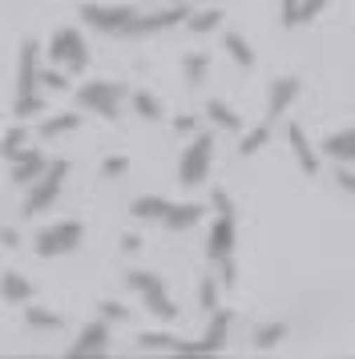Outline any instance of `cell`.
I'll use <instances>...</instances> for the list:
<instances>
[{
  "label": "cell",
  "instance_id": "6da1fadb",
  "mask_svg": "<svg viewBox=\"0 0 355 359\" xmlns=\"http://www.w3.org/2000/svg\"><path fill=\"white\" fill-rule=\"evenodd\" d=\"M65 178H69V165H65V162H53V165H48L45 174L32 182L29 198H25V214H41L45 206H53V202H57V194H61Z\"/></svg>",
  "mask_w": 355,
  "mask_h": 359
},
{
  "label": "cell",
  "instance_id": "7a4b0ae2",
  "mask_svg": "<svg viewBox=\"0 0 355 359\" xmlns=\"http://www.w3.org/2000/svg\"><path fill=\"white\" fill-rule=\"evenodd\" d=\"M48 57H53L57 65H65L69 73H85V65H89V53H85V41H81L77 29H61V33L53 36Z\"/></svg>",
  "mask_w": 355,
  "mask_h": 359
},
{
  "label": "cell",
  "instance_id": "3957f363",
  "mask_svg": "<svg viewBox=\"0 0 355 359\" xmlns=\"http://www.w3.org/2000/svg\"><path fill=\"white\" fill-rule=\"evenodd\" d=\"M126 287H133V291H142L145 307H149V315H158V319H174L178 307L170 303V294L161 291V278L145 275V271H133V275H126Z\"/></svg>",
  "mask_w": 355,
  "mask_h": 359
},
{
  "label": "cell",
  "instance_id": "277c9868",
  "mask_svg": "<svg viewBox=\"0 0 355 359\" xmlns=\"http://www.w3.org/2000/svg\"><path fill=\"white\" fill-rule=\"evenodd\" d=\"M210 154H214V137H210V133H198V137H194V146L182 154V170H178L182 186H198V182L206 178Z\"/></svg>",
  "mask_w": 355,
  "mask_h": 359
},
{
  "label": "cell",
  "instance_id": "5b68a950",
  "mask_svg": "<svg viewBox=\"0 0 355 359\" xmlns=\"http://www.w3.org/2000/svg\"><path fill=\"white\" fill-rule=\"evenodd\" d=\"M81 234H85V226H81V222H61V226H48L45 234L36 238V255L53 259V255H65V250H77V246H81Z\"/></svg>",
  "mask_w": 355,
  "mask_h": 359
},
{
  "label": "cell",
  "instance_id": "8992f818",
  "mask_svg": "<svg viewBox=\"0 0 355 359\" xmlns=\"http://www.w3.org/2000/svg\"><path fill=\"white\" fill-rule=\"evenodd\" d=\"M126 89L121 85H109V81H93V85H81L77 89V101L85 109H97L101 117H117V97H121Z\"/></svg>",
  "mask_w": 355,
  "mask_h": 359
},
{
  "label": "cell",
  "instance_id": "52a82bcc",
  "mask_svg": "<svg viewBox=\"0 0 355 359\" xmlns=\"http://www.w3.org/2000/svg\"><path fill=\"white\" fill-rule=\"evenodd\" d=\"M133 17H138L133 8H97V4L81 8V20H89L97 33H129Z\"/></svg>",
  "mask_w": 355,
  "mask_h": 359
},
{
  "label": "cell",
  "instance_id": "ba28073f",
  "mask_svg": "<svg viewBox=\"0 0 355 359\" xmlns=\"http://www.w3.org/2000/svg\"><path fill=\"white\" fill-rule=\"evenodd\" d=\"M226 331H230V311H218L214 307V319H210V331L206 335H202V339L198 343H182L178 339V347L174 351H182V355H210V351H218V347H222L226 343Z\"/></svg>",
  "mask_w": 355,
  "mask_h": 359
},
{
  "label": "cell",
  "instance_id": "9c48e42d",
  "mask_svg": "<svg viewBox=\"0 0 355 359\" xmlns=\"http://www.w3.org/2000/svg\"><path fill=\"white\" fill-rule=\"evenodd\" d=\"M230 250H234V210H218L214 230H210V243H206V255L218 262V259H226Z\"/></svg>",
  "mask_w": 355,
  "mask_h": 359
},
{
  "label": "cell",
  "instance_id": "30bf717a",
  "mask_svg": "<svg viewBox=\"0 0 355 359\" xmlns=\"http://www.w3.org/2000/svg\"><path fill=\"white\" fill-rule=\"evenodd\" d=\"M36 57H41V45H36V41H25V45H20V73H16V97L36 93V81H41Z\"/></svg>",
  "mask_w": 355,
  "mask_h": 359
},
{
  "label": "cell",
  "instance_id": "8fae6325",
  "mask_svg": "<svg viewBox=\"0 0 355 359\" xmlns=\"http://www.w3.org/2000/svg\"><path fill=\"white\" fill-rule=\"evenodd\" d=\"M105 343H109V323H105V319H93V323H85L77 343L69 347V355H101Z\"/></svg>",
  "mask_w": 355,
  "mask_h": 359
},
{
  "label": "cell",
  "instance_id": "7c38bea8",
  "mask_svg": "<svg viewBox=\"0 0 355 359\" xmlns=\"http://www.w3.org/2000/svg\"><path fill=\"white\" fill-rule=\"evenodd\" d=\"M190 13L182 8V4H174V8H161V13H149V17H133V25H129V33H158V29H170V25H178V20H186Z\"/></svg>",
  "mask_w": 355,
  "mask_h": 359
},
{
  "label": "cell",
  "instance_id": "4fadbf2b",
  "mask_svg": "<svg viewBox=\"0 0 355 359\" xmlns=\"http://www.w3.org/2000/svg\"><path fill=\"white\" fill-rule=\"evenodd\" d=\"M45 170H48L45 158H41L36 149H25V154L13 162V186H32V182L41 178Z\"/></svg>",
  "mask_w": 355,
  "mask_h": 359
},
{
  "label": "cell",
  "instance_id": "5bb4252c",
  "mask_svg": "<svg viewBox=\"0 0 355 359\" xmlns=\"http://www.w3.org/2000/svg\"><path fill=\"white\" fill-rule=\"evenodd\" d=\"M287 142H290V149H295L299 165H303V174H319V158H315V149H311V142H307L303 126H295V121H290V126H287Z\"/></svg>",
  "mask_w": 355,
  "mask_h": 359
},
{
  "label": "cell",
  "instance_id": "9a60e30c",
  "mask_svg": "<svg viewBox=\"0 0 355 359\" xmlns=\"http://www.w3.org/2000/svg\"><path fill=\"white\" fill-rule=\"evenodd\" d=\"M295 97H299V81H295V77H283V81H274V85H271V121L287 114V105H290Z\"/></svg>",
  "mask_w": 355,
  "mask_h": 359
},
{
  "label": "cell",
  "instance_id": "2e32d148",
  "mask_svg": "<svg viewBox=\"0 0 355 359\" xmlns=\"http://www.w3.org/2000/svg\"><path fill=\"white\" fill-rule=\"evenodd\" d=\"M198 218H202V206L198 202H182V206H170L161 222L170 230H190V226H198Z\"/></svg>",
  "mask_w": 355,
  "mask_h": 359
},
{
  "label": "cell",
  "instance_id": "e0dca14e",
  "mask_svg": "<svg viewBox=\"0 0 355 359\" xmlns=\"http://www.w3.org/2000/svg\"><path fill=\"white\" fill-rule=\"evenodd\" d=\"M323 154H331L335 162H355V130H343L335 137H327Z\"/></svg>",
  "mask_w": 355,
  "mask_h": 359
},
{
  "label": "cell",
  "instance_id": "ac0fdd59",
  "mask_svg": "<svg viewBox=\"0 0 355 359\" xmlns=\"http://www.w3.org/2000/svg\"><path fill=\"white\" fill-rule=\"evenodd\" d=\"M0 294L8 299V303H29L32 299V283L20 275H0Z\"/></svg>",
  "mask_w": 355,
  "mask_h": 359
},
{
  "label": "cell",
  "instance_id": "d6986e66",
  "mask_svg": "<svg viewBox=\"0 0 355 359\" xmlns=\"http://www.w3.org/2000/svg\"><path fill=\"white\" fill-rule=\"evenodd\" d=\"M206 114L214 126H222V130H242V117L230 109V105H222V101H210L206 105Z\"/></svg>",
  "mask_w": 355,
  "mask_h": 359
},
{
  "label": "cell",
  "instance_id": "ffe728a7",
  "mask_svg": "<svg viewBox=\"0 0 355 359\" xmlns=\"http://www.w3.org/2000/svg\"><path fill=\"white\" fill-rule=\"evenodd\" d=\"M174 202H166V198H154V194H145L133 202V214L138 218H166V210H170Z\"/></svg>",
  "mask_w": 355,
  "mask_h": 359
},
{
  "label": "cell",
  "instance_id": "44dd1931",
  "mask_svg": "<svg viewBox=\"0 0 355 359\" xmlns=\"http://www.w3.org/2000/svg\"><path fill=\"white\" fill-rule=\"evenodd\" d=\"M222 49L230 53V57H234V61H239L242 69L255 65V53H250V45H246V41H242L239 33H226V36H222Z\"/></svg>",
  "mask_w": 355,
  "mask_h": 359
},
{
  "label": "cell",
  "instance_id": "7402d4cb",
  "mask_svg": "<svg viewBox=\"0 0 355 359\" xmlns=\"http://www.w3.org/2000/svg\"><path fill=\"white\" fill-rule=\"evenodd\" d=\"M287 339V323H267V327H258L255 331V347L258 351H271L274 343H283Z\"/></svg>",
  "mask_w": 355,
  "mask_h": 359
},
{
  "label": "cell",
  "instance_id": "603a6c76",
  "mask_svg": "<svg viewBox=\"0 0 355 359\" xmlns=\"http://www.w3.org/2000/svg\"><path fill=\"white\" fill-rule=\"evenodd\" d=\"M138 347L142 351H174L178 339L174 335H161V331H145V335H138Z\"/></svg>",
  "mask_w": 355,
  "mask_h": 359
},
{
  "label": "cell",
  "instance_id": "cb8c5ba5",
  "mask_svg": "<svg viewBox=\"0 0 355 359\" xmlns=\"http://www.w3.org/2000/svg\"><path fill=\"white\" fill-rule=\"evenodd\" d=\"M77 126H81L77 114H61V117H53V121L41 126V137H57V133H69V130H77Z\"/></svg>",
  "mask_w": 355,
  "mask_h": 359
},
{
  "label": "cell",
  "instance_id": "d4e9b609",
  "mask_svg": "<svg viewBox=\"0 0 355 359\" xmlns=\"http://www.w3.org/2000/svg\"><path fill=\"white\" fill-rule=\"evenodd\" d=\"M218 20H222V8H206V13H194L186 25H190L194 33H214V29H218Z\"/></svg>",
  "mask_w": 355,
  "mask_h": 359
},
{
  "label": "cell",
  "instance_id": "484cf974",
  "mask_svg": "<svg viewBox=\"0 0 355 359\" xmlns=\"http://www.w3.org/2000/svg\"><path fill=\"white\" fill-rule=\"evenodd\" d=\"M267 137H271V126H258V130H250L246 137H242L239 154H242V158H250V154H258V149L267 146Z\"/></svg>",
  "mask_w": 355,
  "mask_h": 359
},
{
  "label": "cell",
  "instance_id": "4316f807",
  "mask_svg": "<svg viewBox=\"0 0 355 359\" xmlns=\"http://www.w3.org/2000/svg\"><path fill=\"white\" fill-rule=\"evenodd\" d=\"M25 319H29V327H41V331H53V327H61V315H57V311H45V307L25 311Z\"/></svg>",
  "mask_w": 355,
  "mask_h": 359
},
{
  "label": "cell",
  "instance_id": "83f0119b",
  "mask_svg": "<svg viewBox=\"0 0 355 359\" xmlns=\"http://www.w3.org/2000/svg\"><path fill=\"white\" fill-rule=\"evenodd\" d=\"M206 69H210V57H206V53H194V57H186V77H190L194 85H202Z\"/></svg>",
  "mask_w": 355,
  "mask_h": 359
},
{
  "label": "cell",
  "instance_id": "f1b7e54d",
  "mask_svg": "<svg viewBox=\"0 0 355 359\" xmlns=\"http://www.w3.org/2000/svg\"><path fill=\"white\" fill-rule=\"evenodd\" d=\"M0 154L8 158V162H16L20 154H25V130H13L8 137H4V146H0Z\"/></svg>",
  "mask_w": 355,
  "mask_h": 359
},
{
  "label": "cell",
  "instance_id": "f546056e",
  "mask_svg": "<svg viewBox=\"0 0 355 359\" xmlns=\"http://www.w3.org/2000/svg\"><path fill=\"white\" fill-rule=\"evenodd\" d=\"M133 109H138L142 117H149V121H158L161 117V105L149 97V93H133Z\"/></svg>",
  "mask_w": 355,
  "mask_h": 359
},
{
  "label": "cell",
  "instance_id": "4dcf8cb0",
  "mask_svg": "<svg viewBox=\"0 0 355 359\" xmlns=\"http://www.w3.org/2000/svg\"><path fill=\"white\" fill-rule=\"evenodd\" d=\"M45 109V97H36V93H25V97H16V117H32Z\"/></svg>",
  "mask_w": 355,
  "mask_h": 359
},
{
  "label": "cell",
  "instance_id": "1f68e13d",
  "mask_svg": "<svg viewBox=\"0 0 355 359\" xmlns=\"http://www.w3.org/2000/svg\"><path fill=\"white\" fill-rule=\"evenodd\" d=\"M198 303H202V311H214V307H218V287H214V278H206V283L198 287Z\"/></svg>",
  "mask_w": 355,
  "mask_h": 359
},
{
  "label": "cell",
  "instance_id": "d6a6232c",
  "mask_svg": "<svg viewBox=\"0 0 355 359\" xmlns=\"http://www.w3.org/2000/svg\"><path fill=\"white\" fill-rule=\"evenodd\" d=\"M331 0H299V25H307L311 17H319Z\"/></svg>",
  "mask_w": 355,
  "mask_h": 359
},
{
  "label": "cell",
  "instance_id": "836d02e7",
  "mask_svg": "<svg viewBox=\"0 0 355 359\" xmlns=\"http://www.w3.org/2000/svg\"><path fill=\"white\" fill-rule=\"evenodd\" d=\"M101 319H105V323H121V319H129V311L121 307V303H101Z\"/></svg>",
  "mask_w": 355,
  "mask_h": 359
},
{
  "label": "cell",
  "instance_id": "e575fe53",
  "mask_svg": "<svg viewBox=\"0 0 355 359\" xmlns=\"http://www.w3.org/2000/svg\"><path fill=\"white\" fill-rule=\"evenodd\" d=\"M218 278H222L226 287L239 278V271H234V259H230V255H226V259H218Z\"/></svg>",
  "mask_w": 355,
  "mask_h": 359
},
{
  "label": "cell",
  "instance_id": "d590c367",
  "mask_svg": "<svg viewBox=\"0 0 355 359\" xmlns=\"http://www.w3.org/2000/svg\"><path fill=\"white\" fill-rule=\"evenodd\" d=\"M283 25H299V0H283Z\"/></svg>",
  "mask_w": 355,
  "mask_h": 359
},
{
  "label": "cell",
  "instance_id": "8d00e7d4",
  "mask_svg": "<svg viewBox=\"0 0 355 359\" xmlns=\"http://www.w3.org/2000/svg\"><path fill=\"white\" fill-rule=\"evenodd\" d=\"M126 158H109V162L101 165V174H105V178H117V174H126Z\"/></svg>",
  "mask_w": 355,
  "mask_h": 359
},
{
  "label": "cell",
  "instance_id": "74e56055",
  "mask_svg": "<svg viewBox=\"0 0 355 359\" xmlns=\"http://www.w3.org/2000/svg\"><path fill=\"white\" fill-rule=\"evenodd\" d=\"M174 130L178 133H194L198 130V117H174Z\"/></svg>",
  "mask_w": 355,
  "mask_h": 359
},
{
  "label": "cell",
  "instance_id": "f35d334b",
  "mask_svg": "<svg viewBox=\"0 0 355 359\" xmlns=\"http://www.w3.org/2000/svg\"><path fill=\"white\" fill-rule=\"evenodd\" d=\"M335 182L343 186V190H351V194H355V170H339V174H335Z\"/></svg>",
  "mask_w": 355,
  "mask_h": 359
},
{
  "label": "cell",
  "instance_id": "ab89813d",
  "mask_svg": "<svg viewBox=\"0 0 355 359\" xmlns=\"http://www.w3.org/2000/svg\"><path fill=\"white\" fill-rule=\"evenodd\" d=\"M121 250H126V255L142 250V238H138V234H126V238H121Z\"/></svg>",
  "mask_w": 355,
  "mask_h": 359
},
{
  "label": "cell",
  "instance_id": "60d3db41",
  "mask_svg": "<svg viewBox=\"0 0 355 359\" xmlns=\"http://www.w3.org/2000/svg\"><path fill=\"white\" fill-rule=\"evenodd\" d=\"M45 85L48 89H65V73H45Z\"/></svg>",
  "mask_w": 355,
  "mask_h": 359
},
{
  "label": "cell",
  "instance_id": "b9f144b4",
  "mask_svg": "<svg viewBox=\"0 0 355 359\" xmlns=\"http://www.w3.org/2000/svg\"><path fill=\"white\" fill-rule=\"evenodd\" d=\"M0 243H4V246H16V230H0Z\"/></svg>",
  "mask_w": 355,
  "mask_h": 359
}]
</instances>
